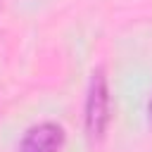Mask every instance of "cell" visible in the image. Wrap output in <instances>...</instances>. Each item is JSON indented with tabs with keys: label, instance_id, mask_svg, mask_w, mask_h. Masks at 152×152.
I'll list each match as a JSON object with an SVG mask.
<instances>
[{
	"label": "cell",
	"instance_id": "cell-2",
	"mask_svg": "<svg viewBox=\"0 0 152 152\" xmlns=\"http://www.w3.org/2000/svg\"><path fill=\"white\" fill-rule=\"evenodd\" d=\"M66 133L55 121H43L31 126L19 140V152H62Z\"/></svg>",
	"mask_w": 152,
	"mask_h": 152
},
{
	"label": "cell",
	"instance_id": "cell-1",
	"mask_svg": "<svg viewBox=\"0 0 152 152\" xmlns=\"http://www.w3.org/2000/svg\"><path fill=\"white\" fill-rule=\"evenodd\" d=\"M112 121V97H109V81L104 66H97L90 74L86 104H83V126L90 142H102L104 133Z\"/></svg>",
	"mask_w": 152,
	"mask_h": 152
},
{
	"label": "cell",
	"instance_id": "cell-3",
	"mask_svg": "<svg viewBox=\"0 0 152 152\" xmlns=\"http://www.w3.org/2000/svg\"><path fill=\"white\" fill-rule=\"evenodd\" d=\"M147 121H150V126H152V97H150V102H147Z\"/></svg>",
	"mask_w": 152,
	"mask_h": 152
}]
</instances>
